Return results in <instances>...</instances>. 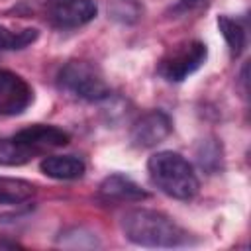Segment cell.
Returning a JSON list of instances; mask_svg holds the SVG:
<instances>
[{
  "label": "cell",
  "instance_id": "cell-11",
  "mask_svg": "<svg viewBox=\"0 0 251 251\" xmlns=\"http://www.w3.org/2000/svg\"><path fill=\"white\" fill-rule=\"evenodd\" d=\"M218 29L220 33L224 35L227 47H229V53L231 57H239L247 45V31L243 27V24L235 18H229V16H220L218 18Z\"/></svg>",
  "mask_w": 251,
  "mask_h": 251
},
{
  "label": "cell",
  "instance_id": "cell-2",
  "mask_svg": "<svg viewBox=\"0 0 251 251\" xmlns=\"http://www.w3.org/2000/svg\"><path fill=\"white\" fill-rule=\"evenodd\" d=\"M151 182L171 198L190 200L196 196L200 182L192 165L175 151H157L147 161Z\"/></svg>",
  "mask_w": 251,
  "mask_h": 251
},
{
  "label": "cell",
  "instance_id": "cell-6",
  "mask_svg": "<svg viewBox=\"0 0 251 251\" xmlns=\"http://www.w3.org/2000/svg\"><path fill=\"white\" fill-rule=\"evenodd\" d=\"M33 102V88L25 78L0 69V116H20Z\"/></svg>",
  "mask_w": 251,
  "mask_h": 251
},
{
  "label": "cell",
  "instance_id": "cell-1",
  "mask_svg": "<svg viewBox=\"0 0 251 251\" xmlns=\"http://www.w3.org/2000/svg\"><path fill=\"white\" fill-rule=\"evenodd\" d=\"M124 235L141 247H182L192 243V235L163 212L135 208L122 216Z\"/></svg>",
  "mask_w": 251,
  "mask_h": 251
},
{
  "label": "cell",
  "instance_id": "cell-13",
  "mask_svg": "<svg viewBox=\"0 0 251 251\" xmlns=\"http://www.w3.org/2000/svg\"><path fill=\"white\" fill-rule=\"evenodd\" d=\"M35 194V186L24 178L0 176V204H22Z\"/></svg>",
  "mask_w": 251,
  "mask_h": 251
},
{
  "label": "cell",
  "instance_id": "cell-7",
  "mask_svg": "<svg viewBox=\"0 0 251 251\" xmlns=\"http://www.w3.org/2000/svg\"><path fill=\"white\" fill-rule=\"evenodd\" d=\"M98 14V6L94 0H55L49 4L45 16L51 25L61 29L80 27L92 22Z\"/></svg>",
  "mask_w": 251,
  "mask_h": 251
},
{
  "label": "cell",
  "instance_id": "cell-14",
  "mask_svg": "<svg viewBox=\"0 0 251 251\" xmlns=\"http://www.w3.org/2000/svg\"><path fill=\"white\" fill-rule=\"evenodd\" d=\"M37 39V29L33 27H25V29H18L12 31L4 25H0V51H12V49H24L29 43H33Z\"/></svg>",
  "mask_w": 251,
  "mask_h": 251
},
{
  "label": "cell",
  "instance_id": "cell-5",
  "mask_svg": "<svg viewBox=\"0 0 251 251\" xmlns=\"http://www.w3.org/2000/svg\"><path fill=\"white\" fill-rule=\"evenodd\" d=\"M173 131V122L163 110H149L139 116L129 129V141L133 147L149 149L159 145Z\"/></svg>",
  "mask_w": 251,
  "mask_h": 251
},
{
  "label": "cell",
  "instance_id": "cell-17",
  "mask_svg": "<svg viewBox=\"0 0 251 251\" xmlns=\"http://www.w3.org/2000/svg\"><path fill=\"white\" fill-rule=\"evenodd\" d=\"M212 0H180L171 12L176 14V16H188V14H194V12H200L202 8H206Z\"/></svg>",
  "mask_w": 251,
  "mask_h": 251
},
{
  "label": "cell",
  "instance_id": "cell-10",
  "mask_svg": "<svg viewBox=\"0 0 251 251\" xmlns=\"http://www.w3.org/2000/svg\"><path fill=\"white\" fill-rule=\"evenodd\" d=\"M39 169L45 176L55 180H75L86 173V165L82 159L75 155H51L39 163Z\"/></svg>",
  "mask_w": 251,
  "mask_h": 251
},
{
  "label": "cell",
  "instance_id": "cell-16",
  "mask_svg": "<svg viewBox=\"0 0 251 251\" xmlns=\"http://www.w3.org/2000/svg\"><path fill=\"white\" fill-rule=\"evenodd\" d=\"M108 14L120 24H135L143 14V6L137 0H114L108 6Z\"/></svg>",
  "mask_w": 251,
  "mask_h": 251
},
{
  "label": "cell",
  "instance_id": "cell-8",
  "mask_svg": "<svg viewBox=\"0 0 251 251\" xmlns=\"http://www.w3.org/2000/svg\"><path fill=\"white\" fill-rule=\"evenodd\" d=\"M14 139L27 147L29 151L33 153H39V151H45V149H55V147H65L69 141H71V135L57 127V126H45V124H35V126H29V127H24L20 129Z\"/></svg>",
  "mask_w": 251,
  "mask_h": 251
},
{
  "label": "cell",
  "instance_id": "cell-12",
  "mask_svg": "<svg viewBox=\"0 0 251 251\" xmlns=\"http://www.w3.org/2000/svg\"><path fill=\"white\" fill-rule=\"evenodd\" d=\"M196 161H198L200 169H204L208 175H214V173L222 171V165H224L222 143L216 137L202 139L198 143V147H196Z\"/></svg>",
  "mask_w": 251,
  "mask_h": 251
},
{
  "label": "cell",
  "instance_id": "cell-9",
  "mask_svg": "<svg viewBox=\"0 0 251 251\" xmlns=\"http://www.w3.org/2000/svg\"><path fill=\"white\" fill-rule=\"evenodd\" d=\"M98 198L104 204H124V202H141L149 198V192L143 190L135 180L124 175H110L98 186Z\"/></svg>",
  "mask_w": 251,
  "mask_h": 251
},
{
  "label": "cell",
  "instance_id": "cell-4",
  "mask_svg": "<svg viewBox=\"0 0 251 251\" xmlns=\"http://www.w3.org/2000/svg\"><path fill=\"white\" fill-rule=\"evenodd\" d=\"M208 59V47L202 41H184L169 49L157 63V75L167 82H182L196 73Z\"/></svg>",
  "mask_w": 251,
  "mask_h": 251
},
{
  "label": "cell",
  "instance_id": "cell-3",
  "mask_svg": "<svg viewBox=\"0 0 251 251\" xmlns=\"http://www.w3.org/2000/svg\"><path fill=\"white\" fill-rule=\"evenodd\" d=\"M57 86L84 102H100L110 94L102 71L88 61H69L57 75Z\"/></svg>",
  "mask_w": 251,
  "mask_h": 251
},
{
  "label": "cell",
  "instance_id": "cell-15",
  "mask_svg": "<svg viewBox=\"0 0 251 251\" xmlns=\"http://www.w3.org/2000/svg\"><path fill=\"white\" fill-rule=\"evenodd\" d=\"M35 153L29 151L27 147L20 145L14 137L10 139H0V165H24L27 163Z\"/></svg>",
  "mask_w": 251,
  "mask_h": 251
}]
</instances>
